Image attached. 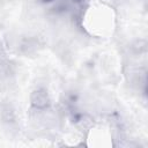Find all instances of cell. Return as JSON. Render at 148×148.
Segmentation results:
<instances>
[{
    "label": "cell",
    "mask_w": 148,
    "mask_h": 148,
    "mask_svg": "<svg viewBox=\"0 0 148 148\" xmlns=\"http://www.w3.org/2000/svg\"><path fill=\"white\" fill-rule=\"evenodd\" d=\"M31 105L37 110H44L50 105V96L45 88H37L31 94Z\"/></svg>",
    "instance_id": "6da1fadb"
},
{
    "label": "cell",
    "mask_w": 148,
    "mask_h": 148,
    "mask_svg": "<svg viewBox=\"0 0 148 148\" xmlns=\"http://www.w3.org/2000/svg\"><path fill=\"white\" fill-rule=\"evenodd\" d=\"M39 2H42V3H52V2H54L56 0H38Z\"/></svg>",
    "instance_id": "7a4b0ae2"
}]
</instances>
